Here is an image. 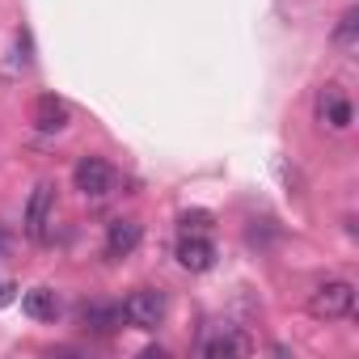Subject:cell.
I'll list each match as a JSON object with an SVG mask.
<instances>
[{
  "mask_svg": "<svg viewBox=\"0 0 359 359\" xmlns=\"http://www.w3.org/2000/svg\"><path fill=\"white\" fill-rule=\"evenodd\" d=\"M208 359H229V355H241L245 351V338L241 334H233V330H220V334H212V338H203V346H199Z\"/></svg>",
  "mask_w": 359,
  "mask_h": 359,
  "instance_id": "obj_11",
  "label": "cell"
},
{
  "mask_svg": "<svg viewBox=\"0 0 359 359\" xmlns=\"http://www.w3.org/2000/svg\"><path fill=\"white\" fill-rule=\"evenodd\" d=\"M165 309H169V300H165L161 287H135L123 300V321L135 325V330H156L165 321Z\"/></svg>",
  "mask_w": 359,
  "mask_h": 359,
  "instance_id": "obj_2",
  "label": "cell"
},
{
  "mask_svg": "<svg viewBox=\"0 0 359 359\" xmlns=\"http://www.w3.org/2000/svg\"><path fill=\"white\" fill-rule=\"evenodd\" d=\"M22 309H26V317H34V321H55L60 300H55L51 287H30V292L22 296Z\"/></svg>",
  "mask_w": 359,
  "mask_h": 359,
  "instance_id": "obj_10",
  "label": "cell"
},
{
  "mask_svg": "<svg viewBox=\"0 0 359 359\" xmlns=\"http://www.w3.org/2000/svg\"><path fill=\"white\" fill-rule=\"evenodd\" d=\"M51 224H55V182H39L30 191V203H26V237L47 245Z\"/></svg>",
  "mask_w": 359,
  "mask_h": 359,
  "instance_id": "obj_3",
  "label": "cell"
},
{
  "mask_svg": "<svg viewBox=\"0 0 359 359\" xmlns=\"http://www.w3.org/2000/svg\"><path fill=\"white\" fill-rule=\"evenodd\" d=\"M72 182H76V191H81L85 199H106V195L114 191V182H118V173H114V165L102 161V156H81L76 169H72Z\"/></svg>",
  "mask_w": 359,
  "mask_h": 359,
  "instance_id": "obj_4",
  "label": "cell"
},
{
  "mask_svg": "<svg viewBox=\"0 0 359 359\" xmlns=\"http://www.w3.org/2000/svg\"><path fill=\"white\" fill-rule=\"evenodd\" d=\"M355 30H359V13H355V9H346V13H342V22H338V30H334V43H338L342 51H351V47H355Z\"/></svg>",
  "mask_w": 359,
  "mask_h": 359,
  "instance_id": "obj_12",
  "label": "cell"
},
{
  "mask_svg": "<svg viewBox=\"0 0 359 359\" xmlns=\"http://www.w3.org/2000/svg\"><path fill=\"white\" fill-rule=\"evenodd\" d=\"M34 127L39 131H64L68 127V102H60L55 93H43L39 102H34Z\"/></svg>",
  "mask_w": 359,
  "mask_h": 359,
  "instance_id": "obj_8",
  "label": "cell"
},
{
  "mask_svg": "<svg viewBox=\"0 0 359 359\" xmlns=\"http://www.w3.org/2000/svg\"><path fill=\"white\" fill-rule=\"evenodd\" d=\"M13 296H18V287H13V283H0V309H5Z\"/></svg>",
  "mask_w": 359,
  "mask_h": 359,
  "instance_id": "obj_14",
  "label": "cell"
},
{
  "mask_svg": "<svg viewBox=\"0 0 359 359\" xmlns=\"http://www.w3.org/2000/svg\"><path fill=\"white\" fill-rule=\"evenodd\" d=\"M177 262L199 275V271H208L216 262V245L203 233H182V241H177Z\"/></svg>",
  "mask_w": 359,
  "mask_h": 359,
  "instance_id": "obj_6",
  "label": "cell"
},
{
  "mask_svg": "<svg viewBox=\"0 0 359 359\" xmlns=\"http://www.w3.org/2000/svg\"><path fill=\"white\" fill-rule=\"evenodd\" d=\"M140 237H144V224L140 220H114L110 233H106V254L110 258H127L140 245Z\"/></svg>",
  "mask_w": 359,
  "mask_h": 359,
  "instance_id": "obj_7",
  "label": "cell"
},
{
  "mask_svg": "<svg viewBox=\"0 0 359 359\" xmlns=\"http://www.w3.org/2000/svg\"><path fill=\"white\" fill-rule=\"evenodd\" d=\"M81 325L93 334H114L123 325V309L118 304H85L81 309Z\"/></svg>",
  "mask_w": 359,
  "mask_h": 359,
  "instance_id": "obj_9",
  "label": "cell"
},
{
  "mask_svg": "<svg viewBox=\"0 0 359 359\" xmlns=\"http://www.w3.org/2000/svg\"><path fill=\"white\" fill-rule=\"evenodd\" d=\"M317 118H321V123H330L334 131L351 127L355 110H351V102H346L342 85H321V93H317Z\"/></svg>",
  "mask_w": 359,
  "mask_h": 359,
  "instance_id": "obj_5",
  "label": "cell"
},
{
  "mask_svg": "<svg viewBox=\"0 0 359 359\" xmlns=\"http://www.w3.org/2000/svg\"><path fill=\"white\" fill-rule=\"evenodd\" d=\"M212 229V216L208 212H187L182 216V233H208Z\"/></svg>",
  "mask_w": 359,
  "mask_h": 359,
  "instance_id": "obj_13",
  "label": "cell"
},
{
  "mask_svg": "<svg viewBox=\"0 0 359 359\" xmlns=\"http://www.w3.org/2000/svg\"><path fill=\"white\" fill-rule=\"evenodd\" d=\"M351 309H355V287H351L346 279H330V283L313 287V296H309V313H313L317 321L351 317Z\"/></svg>",
  "mask_w": 359,
  "mask_h": 359,
  "instance_id": "obj_1",
  "label": "cell"
}]
</instances>
